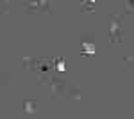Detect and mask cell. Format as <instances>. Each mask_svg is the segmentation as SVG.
Returning a JSON list of instances; mask_svg holds the SVG:
<instances>
[{
  "instance_id": "cell-8",
  "label": "cell",
  "mask_w": 134,
  "mask_h": 119,
  "mask_svg": "<svg viewBox=\"0 0 134 119\" xmlns=\"http://www.w3.org/2000/svg\"><path fill=\"white\" fill-rule=\"evenodd\" d=\"M7 9H9V4L7 2H0V14L2 12H7Z\"/></svg>"
},
{
  "instance_id": "cell-4",
  "label": "cell",
  "mask_w": 134,
  "mask_h": 119,
  "mask_svg": "<svg viewBox=\"0 0 134 119\" xmlns=\"http://www.w3.org/2000/svg\"><path fill=\"white\" fill-rule=\"evenodd\" d=\"M79 5H81V12H95L97 2H93V0H82Z\"/></svg>"
},
{
  "instance_id": "cell-5",
  "label": "cell",
  "mask_w": 134,
  "mask_h": 119,
  "mask_svg": "<svg viewBox=\"0 0 134 119\" xmlns=\"http://www.w3.org/2000/svg\"><path fill=\"white\" fill-rule=\"evenodd\" d=\"M23 110H25L27 114L36 112V110H38V101H34V99H25V101H23Z\"/></svg>"
},
{
  "instance_id": "cell-1",
  "label": "cell",
  "mask_w": 134,
  "mask_h": 119,
  "mask_svg": "<svg viewBox=\"0 0 134 119\" xmlns=\"http://www.w3.org/2000/svg\"><path fill=\"white\" fill-rule=\"evenodd\" d=\"M120 23H122V16H120V14H111L109 39H111V43H114V45L124 39V34H122V27H120Z\"/></svg>"
},
{
  "instance_id": "cell-2",
  "label": "cell",
  "mask_w": 134,
  "mask_h": 119,
  "mask_svg": "<svg viewBox=\"0 0 134 119\" xmlns=\"http://www.w3.org/2000/svg\"><path fill=\"white\" fill-rule=\"evenodd\" d=\"M23 7L27 12H50V2H47V0L23 2Z\"/></svg>"
},
{
  "instance_id": "cell-3",
  "label": "cell",
  "mask_w": 134,
  "mask_h": 119,
  "mask_svg": "<svg viewBox=\"0 0 134 119\" xmlns=\"http://www.w3.org/2000/svg\"><path fill=\"white\" fill-rule=\"evenodd\" d=\"M95 37L90 34H84L81 37V55H93L95 53Z\"/></svg>"
},
{
  "instance_id": "cell-6",
  "label": "cell",
  "mask_w": 134,
  "mask_h": 119,
  "mask_svg": "<svg viewBox=\"0 0 134 119\" xmlns=\"http://www.w3.org/2000/svg\"><path fill=\"white\" fill-rule=\"evenodd\" d=\"M124 5H125V12L127 14L134 12V0H127V2H124Z\"/></svg>"
},
{
  "instance_id": "cell-7",
  "label": "cell",
  "mask_w": 134,
  "mask_h": 119,
  "mask_svg": "<svg viewBox=\"0 0 134 119\" xmlns=\"http://www.w3.org/2000/svg\"><path fill=\"white\" fill-rule=\"evenodd\" d=\"M125 68L127 70H134V57H125Z\"/></svg>"
}]
</instances>
